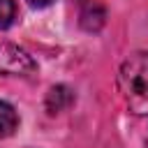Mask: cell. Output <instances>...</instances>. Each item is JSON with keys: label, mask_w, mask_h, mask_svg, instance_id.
<instances>
[{"label": "cell", "mask_w": 148, "mask_h": 148, "mask_svg": "<svg viewBox=\"0 0 148 148\" xmlns=\"http://www.w3.org/2000/svg\"><path fill=\"white\" fill-rule=\"evenodd\" d=\"M104 21H106V12H104V7H102L99 2H95V0H86V2H81L79 23H81L83 30H88V32H97V30L104 25Z\"/></svg>", "instance_id": "obj_3"}, {"label": "cell", "mask_w": 148, "mask_h": 148, "mask_svg": "<svg viewBox=\"0 0 148 148\" xmlns=\"http://www.w3.org/2000/svg\"><path fill=\"white\" fill-rule=\"evenodd\" d=\"M146 148H148V143H146Z\"/></svg>", "instance_id": "obj_8"}, {"label": "cell", "mask_w": 148, "mask_h": 148, "mask_svg": "<svg viewBox=\"0 0 148 148\" xmlns=\"http://www.w3.org/2000/svg\"><path fill=\"white\" fill-rule=\"evenodd\" d=\"M32 7H46V5H51L53 0H28Z\"/></svg>", "instance_id": "obj_7"}, {"label": "cell", "mask_w": 148, "mask_h": 148, "mask_svg": "<svg viewBox=\"0 0 148 148\" xmlns=\"http://www.w3.org/2000/svg\"><path fill=\"white\" fill-rule=\"evenodd\" d=\"M118 86L130 111L136 116H146L148 113V53L143 51L132 53L123 62L118 74Z\"/></svg>", "instance_id": "obj_1"}, {"label": "cell", "mask_w": 148, "mask_h": 148, "mask_svg": "<svg viewBox=\"0 0 148 148\" xmlns=\"http://www.w3.org/2000/svg\"><path fill=\"white\" fill-rule=\"evenodd\" d=\"M18 127V116L9 102H0V136H12Z\"/></svg>", "instance_id": "obj_5"}, {"label": "cell", "mask_w": 148, "mask_h": 148, "mask_svg": "<svg viewBox=\"0 0 148 148\" xmlns=\"http://www.w3.org/2000/svg\"><path fill=\"white\" fill-rule=\"evenodd\" d=\"M37 69L35 60L28 56V51H23L16 44L9 42H0V74H18V76H28Z\"/></svg>", "instance_id": "obj_2"}, {"label": "cell", "mask_w": 148, "mask_h": 148, "mask_svg": "<svg viewBox=\"0 0 148 148\" xmlns=\"http://www.w3.org/2000/svg\"><path fill=\"white\" fill-rule=\"evenodd\" d=\"M74 102V92L67 88V86H53L49 92H46V111L51 113V116H56V113H60V111H65L69 104Z\"/></svg>", "instance_id": "obj_4"}, {"label": "cell", "mask_w": 148, "mask_h": 148, "mask_svg": "<svg viewBox=\"0 0 148 148\" xmlns=\"http://www.w3.org/2000/svg\"><path fill=\"white\" fill-rule=\"evenodd\" d=\"M14 14H16L14 0H0V30H5L7 25H12Z\"/></svg>", "instance_id": "obj_6"}]
</instances>
